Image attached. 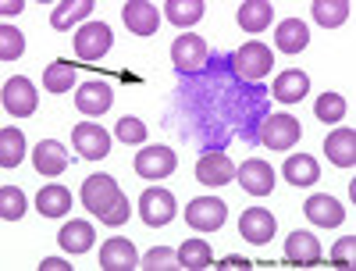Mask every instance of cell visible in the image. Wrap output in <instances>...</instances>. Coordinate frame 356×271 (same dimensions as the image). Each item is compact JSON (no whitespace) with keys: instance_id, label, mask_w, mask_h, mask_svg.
I'll return each instance as SVG.
<instances>
[{"instance_id":"obj_22","label":"cell","mask_w":356,"mask_h":271,"mask_svg":"<svg viewBox=\"0 0 356 271\" xmlns=\"http://www.w3.org/2000/svg\"><path fill=\"white\" fill-rule=\"evenodd\" d=\"M307 93H310V75L300 68H289L275 79V100L282 104H300Z\"/></svg>"},{"instance_id":"obj_1","label":"cell","mask_w":356,"mask_h":271,"mask_svg":"<svg viewBox=\"0 0 356 271\" xmlns=\"http://www.w3.org/2000/svg\"><path fill=\"white\" fill-rule=\"evenodd\" d=\"M271 65H275V54L267 50L260 40H250V43H243L239 50L232 54V68H235V75L246 79V82H260L267 72H271Z\"/></svg>"},{"instance_id":"obj_37","label":"cell","mask_w":356,"mask_h":271,"mask_svg":"<svg viewBox=\"0 0 356 271\" xmlns=\"http://www.w3.org/2000/svg\"><path fill=\"white\" fill-rule=\"evenodd\" d=\"M114 136L122 139V143H143L146 139V125L139 122V118H118V125H114Z\"/></svg>"},{"instance_id":"obj_38","label":"cell","mask_w":356,"mask_h":271,"mask_svg":"<svg viewBox=\"0 0 356 271\" xmlns=\"http://www.w3.org/2000/svg\"><path fill=\"white\" fill-rule=\"evenodd\" d=\"M129 210H132V207H129V200H125V193H122V196H118V200L104 210V215H100V222H104V225H122V222H129Z\"/></svg>"},{"instance_id":"obj_25","label":"cell","mask_w":356,"mask_h":271,"mask_svg":"<svg viewBox=\"0 0 356 271\" xmlns=\"http://www.w3.org/2000/svg\"><path fill=\"white\" fill-rule=\"evenodd\" d=\"M68 207H72V193L65 186H54L50 183V186H43L36 193V210H40V215H47V218H65Z\"/></svg>"},{"instance_id":"obj_15","label":"cell","mask_w":356,"mask_h":271,"mask_svg":"<svg viewBox=\"0 0 356 271\" xmlns=\"http://www.w3.org/2000/svg\"><path fill=\"white\" fill-rule=\"evenodd\" d=\"M235 178H239V186L253 196H267L275 189V168L264 164V161H246L239 164V171H235Z\"/></svg>"},{"instance_id":"obj_2","label":"cell","mask_w":356,"mask_h":271,"mask_svg":"<svg viewBox=\"0 0 356 271\" xmlns=\"http://www.w3.org/2000/svg\"><path fill=\"white\" fill-rule=\"evenodd\" d=\"M111 47H114V33H111L107 22H86L75 33V54L86 65H97Z\"/></svg>"},{"instance_id":"obj_8","label":"cell","mask_w":356,"mask_h":271,"mask_svg":"<svg viewBox=\"0 0 356 271\" xmlns=\"http://www.w3.org/2000/svg\"><path fill=\"white\" fill-rule=\"evenodd\" d=\"M118 196H122V189H118V183H114L111 175H104V171H100V175H89L86 183H82V203H86V210H93L97 218L104 215V210H107Z\"/></svg>"},{"instance_id":"obj_27","label":"cell","mask_w":356,"mask_h":271,"mask_svg":"<svg viewBox=\"0 0 356 271\" xmlns=\"http://www.w3.org/2000/svg\"><path fill=\"white\" fill-rule=\"evenodd\" d=\"M25 157V132L4 125L0 129V168H18Z\"/></svg>"},{"instance_id":"obj_33","label":"cell","mask_w":356,"mask_h":271,"mask_svg":"<svg viewBox=\"0 0 356 271\" xmlns=\"http://www.w3.org/2000/svg\"><path fill=\"white\" fill-rule=\"evenodd\" d=\"M25 210H29V200H25V193L18 186H4V189H0V218H4V222H18Z\"/></svg>"},{"instance_id":"obj_35","label":"cell","mask_w":356,"mask_h":271,"mask_svg":"<svg viewBox=\"0 0 356 271\" xmlns=\"http://www.w3.org/2000/svg\"><path fill=\"white\" fill-rule=\"evenodd\" d=\"M22 50H25V36L18 33L15 25H0V57H4V61H18L22 57Z\"/></svg>"},{"instance_id":"obj_29","label":"cell","mask_w":356,"mask_h":271,"mask_svg":"<svg viewBox=\"0 0 356 271\" xmlns=\"http://www.w3.org/2000/svg\"><path fill=\"white\" fill-rule=\"evenodd\" d=\"M178 264L189 268V271H200V268H211L214 264V254L207 247V239H186L178 247Z\"/></svg>"},{"instance_id":"obj_39","label":"cell","mask_w":356,"mask_h":271,"mask_svg":"<svg viewBox=\"0 0 356 271\" xmlns=\"http://www.w3.org/2000/svg\"><path fill=\"white\" fill-rule=\"evenodd\" d=\"M353 250H356V235H342L335 243V250H332V261L339 268H353Z\"/></svg>"},{"instance_id":"obj_3","label":"cell","mask_w":356,"mask_h":271,"mask_svg":"<svg viewBox=\"0 0 356 271\" xmlns=\"http://www.w3.org/2000/svg\"><path fill=\"white\" fill-rule=\"evenodd\" d=\"M171 61H175V68H178V72H186V75L203 72V68H207V61H211V47H207V40H203V36L186 33V36H178V40L171 43Z\"/></svg>"},{"instance_id":"obj_18","label":"cell","mask_w":356,"mask_h":271,"mask_svg":"<svg viewBox=\"0 0 356 271\" xmlns=\"http://www.w3.org/2000/svg\"><path fill=\"white\" fill-rule=\"evenodd\" d=\"M196 178L203 186H228L235 178V164L228 161V154H203L200 164H196Z\"/></svg>"},{"instance_id":"obj_34","label":"cell","mask_w":356,"mask_h":271,"mask_svg":"<svg viewBox=\"0 0 356 271\" xmlns=\"http://www.w3.org/2000/svg\"><path fill=\"white\" fill-rule=\"evenodd\" d=\"M314 114H317V122H342L346 97H339V93H321L317 104H314Z\"/></svg>"},{"instance_id":"obj_32","label":"cell","mask_w":356,"mask_h":271,"mask_svg":"<svg viewBox=\"0 0 356 271\" xmlns=\"http://www.w3.org/2000/svg\"><path fill=\"white\" fill-rule=\"evenodd\" d=\"M43 86L50 89V93H68V89L75 86V65H68V61H54V65H47V72H43Z\"/></svg>"},{"instance_id":"obj_30","label":"cell","mask_w":356,"mask_h":271,"mask_svg":"<svg viewBox=\"0 0 356 271\" xmlns=\"http://www.w3.org/2000/svg\"><path fill=\"white\" fill-rule=\"evenodd\" d=\"M164 15L171 25H196L203 18V0H168L164 4Z\"/></svg>"},{"instance_id":"obj_42","label":"cell","mask_w":356,"mask_h":271,"mask_svg":"<svg viewBox=\"0 0 356 271\" xmlns=\"http://www.w3.org/2000/svg\"><path fill=\"white\" fill-rule=\"evenodd\" d=\"M22 8H25L22 0H11V4H4V8H0V11H4V18H8V15H18Z\"/></svg>"},{"instance_id":"obj_13","label":"cell","mask_w":356,"mask_h":271,"mask_svg":"<svg viewBox=\"0 0 356 271\" xmlns=\"http://www.w3.org/2000/svg\"><path fill=\"white\" fill-rule=\"evenodd\" d=\"M175 150L171 146H143L136 154V175L143 178H168L175 171Z\"/></svg>"},{"instance_id":"obj_16","label":"cell","mask_w":356,"mask_h":271,"mask_svg":"<svg viewBox=\"0 0 356 271\" xmlns=\"http://www.w3.org/2000/svg\"><path fill=\"white\" fill-rule=\"evenodd\" d=\"M100 268L104 271H136L139 268V254L129 239H107L104 250H100Z\"/></svg>"},{"instance_id":"obj_40","label":"cell","mask_w":356,"mask_h":271,"mask_svg":"<svg viewBox=\"0 0 356 271\" xmlns=\"http://www.w3.org/2000/svg\"><path fill=\"white\" fill-rule=\"evenodd\" d=\"M40 268H43V271H72V264H68L65 257H47Z\"/></svg>"},{"instance_id":"obj_26","label":"cell","mask_w":356,"mask_h":271,"mask_svg":"<svg viewBox=\"0 0 356 271\" xmlns=\"http://www.w3.org/2000/svg\"><path fill=\"white\" fill-rule=\"evenodd\" d=\"M57 243L68 254H86L93 247V225L89 222H65V229L57 232Z\"/></svg>"},{"instance_id":"obj_21","label":"cell","mask_w":356,"mask_h":271,"mask_svg":"<svg viewBox=\"0 0 356 271\" xmlns=\"http://www.w3.org/2000/svg\"><path fill=\"white\" fill-rule=\"evenodd\" d=\"M324 154H328V161L339 164V168H353L356 164V132L353 129H335L328 139H324Z\"/></svg>"},{"instance_id":"obj_31","label":"cell","mask_w":356,"mask_h":271,"mask_svg":"<svg viewBox=\"0 0 356 271\" xmlns=\"http://www.w3.org/2000/svg\"><path fill=\"white\" fill-rule=\"evenodd\" d=\"M349 18V0H314V22L324 29H339Z\"/></svg>"},{"instance_id":"obj_19","label":"cell","mask_w":356,"mask_h":271,"mask_svg":"<svg viewBox=\"0 0 356 271\" xmlns=\"http://www.w3.org/2000/svg\"><path fill=\"white\" fill-rule=\"evenodd\" d=\"M33 161H36V171L40 175H61L65 168H68V150L57 143V139H43V143H36V150H33Z\"/></svg>"},{"instance_id":"obj_36","label":"cell","mask_w":356,"mask_h":271,"mask_svg":"<svg viewBox=\"0 0 356 271\" xmlns=\"http://www.w3.org/2000/svg\"><path fill=\"white\" fill-rule=\"evenodd\" d=\"M139 264H143L146 271H171V268H182V264H178V250H171V247H154Z\"/></svg>"},{"instance_id":"obj_6","label":"cell","mask_w":356,"mask_h":271,"mask_svg":"<svg viewBox=\"0 0 356 271\" xmlns=\"http://www.w3.org/2000/svg\"><path fill=\"white\" fill-rule=\"evenodd\" d=\"M0 100H4L8 114H15V118H29V114H33V111L40 107L36 86L29 82L25 75H15V79H8V86H4V93H0Z\"/></svg>"},{"instance_id":"obj_7","label":"cell","mask_w":356,"mask_h":271,"mask_svg":"<svg viewBox=\"0 0 356 271\" xmlns=\"http://www.w3.org/2000/svg\"><path fill=\"white\" fill-rule=\"evenodd\" d=\"M175 210H178L175 196H171L168 189H161V186L146 189V193L139 196V215H143V222L150 225V229H161V225H168V222L175 218Z\"/></svg>"},{"instance_id":"obj_14","label":"cell","mask_w":356,"mask_h":271,"mask_svg":"<svg viewBox=\"0 0 356 271\" xmlns=\"http://www.w3.org/2000/svg\"><path fill=\"white\" fill-rule=\"evenodd\" d=\"M303 210H307V218H310L314 225H321V229H335V225H342V218H346V207H342L335 196H328V193L307 196Z\"/></svg>"},{"instance_id":"obj_12","label":"cell","mask_w":356,"mask_h":271,"mask_svg":"<svg viewBox=\"0 0 356 271\" xmlns=\"http://www.w3.org/2000/svg\"><path fill=\"white\" fill-rule=\"evenodd\" d=\"M122 22L136 36H154L161 29V11L150 4V0H129V4L122 8Z\"/></svg>"},{"instance_id":"obj_10","label":"cell","mask_w":356,"mask_h":271,"mask_svg":"<svg viewBox=\"0 0 356 271\" xmlns=\"http://www.w3.org/2000/svg\"><path fill=\"white\" fill-rule=\"evenodd\" d=\"M300 136H303V129H300V122H296L292 114H271L260 125V139H264V146H271V150H289Z\"/></svg>"},{"instance_id":"obj_24","label":"cell","mask_w":356,"mask_h":271,"mask_svg":"<svg viewBox=\"0 0 356 271\" xmlns=\"http://www.w3.org/2000/svg\"><path fill=\"white\" fill-rule=\"evenodd\" d=\"M89 15H93V0H65V4L54 8L50 25L57 29V33H65V29H72L75 22H89Z\"/></svg>"},{"instance_id":"obj_17","label":"cell","mask_w":356,"mask_h":271,"mask_svg":"<svg viewBox=\"0 0 356 271\" xmlns=\"http://www.w3.org/2000/svg\"><path fill=\"white\" fill-rule=\"evenodd\" d=\"M285 261L289 264H300V268H314L321 264V243L314 232H292L285 239Z\"/></svg>"},{"instance_id":"obj_4","label":"cell","mask_w":356,"mask_h":271,"mask_svg":"<svg viewBox=\"0 0 356 271\" xmlns=\"http://www.w3.org/2000/svg\"><path fill=\"white\" fill-rule=\"evenodd\" d=\"M186 222L196 232H218L228 222V207L221 196H196L186 203Z\"/></svg>"},{"instance_id":"obj_41","label":"cell","mask_w":356,"mask_h":271,"mask_svg":"<svg viewBox=\"0 0 356 271\" xmlns=\"http://www.w3.org/2000/svg\"><path fill=\"white\" fill-rule=\"evenodd\" d=\"M221 268H250V261H246V257H225Z\"/></svg>"},{"instance_id":"obj_20","label":"cell","mask_w":356,"mask_h":271,"mask_svg":"<svg viewBox=\"0 0 356 271\" xmlns=\"http://www.w3.org/2000/svg\"><path fill=\"white\" fill-rule=\"evenodd\" d=\"M282 175H285L289 186L307 189V186H314L317 178H321V164H317L310 154H292V157L282 164Z\"/></svg>"},{"instance_id":"obj_5","label":"cell","mask_w":356,"mask_h":271,"mask_svg":"<svg viewBox=\"0 0 356 271\" xmlns=\"http://www.w3.org/2000/svg\"><path fill=\"white\" fill-rule=\"evenodd\" d=\"M72 139H75V150L86 157V161H104L111 154V132L97 122H82L72 129Z\"/></svg>"},{"instance_id":"obj_23","label":"cell","mask_w":356,"mask_h":271,"mask_svg":"<svg viewBox=\"0 0 356 271\" xmlns=\"http://www.w3.org/2000/svg\"><path fill=\"white\" fill-rule=\"evenodd\" d=\"M275 43H278V50H285V54H300V50H307V43H310V29H307V22H300V18H285V22L275 29Z\"/></svg>"},{"instance_id":"obj_28","label":"cell","mask_w":356,"mask_h":271,"mask_svg":"<svg viewBox=\"0 0 356 271\" xmlns=\"http://www.w3.org/2000/svg\"><path fill=\"white\" fill-rule=\"evenodd\" d=\"M271 18H275V8L267 4V0H246L239 8V25L246 33H264V29L271 25Z\"/></svg>"},{"instance_id":"obj_11","label":"cell","mask_w":356,"mask_h":271,"mask_svg":"<svg viewBox=\"0 0 356 271\" xmlns=\"http://www.w3.org/2000/svg\"><path fill=\"white\" fill-rule=\"evenodd\" d=\"M275 229H278L275 215H271V210H264V207H250V210H243V218H239V232H243L246 243H253V247L271 243Z\"/></svg>"},{"instance_id":"obj_9","label":"cell","mask_w":356,"mask_h":271,"mask_svg":"<svg viewBox=\"0 0 356 271\" xmlns=\"http://www.w3.org/2000/svg\"><path fill=\"white\" fill-rule=\"evenodd\" d=\"M111 104H114V89H111L104 79H89V82H82V86L75 89V107H79L82 114L100 118V114L111 111Z\"/></svg>"}]
</instances>
